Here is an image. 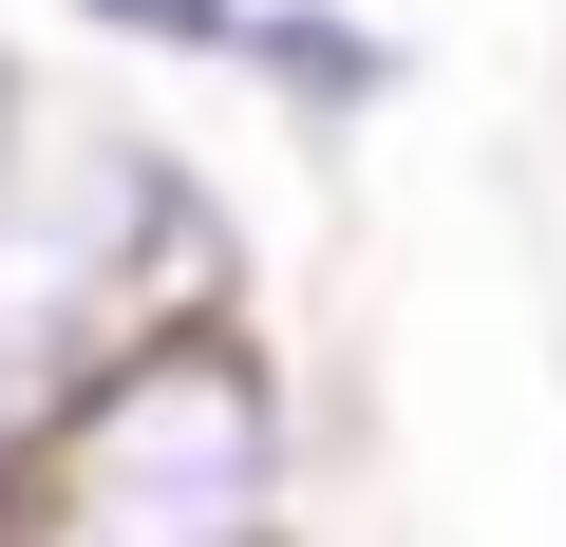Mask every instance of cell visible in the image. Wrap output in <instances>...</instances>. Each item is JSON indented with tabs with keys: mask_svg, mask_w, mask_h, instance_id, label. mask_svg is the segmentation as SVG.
Wrapping results in <instances>:
<instances>
[{
	"mask_svg": "<svg viewBox=\"0 0 566 547\" xmlns=\"http://www.w3.org/2000/svg\"><path fill=\"white\" fill-rule=\"evenodd\" d=\"M0 114H20V76H0Z\"/></svg>",
	"mask_w": 566,
	"mask_h": 547,
	"instance_id": "cell-4",
	"label": "cell"
},
{
	"mask_svg": "<svg viewBox=\"0 0 566 547\" xmlns=\"http://www.w3.org/2000/svg\"><path fill=\"white\" fill-rule=\"evenodd\" d=\"M227 76H264L283 114H378V95H397V39L359 20V0H245Z\"/></svg>",
	"mask_w": 566,
	"mask_h": 547,
	"instance_id": "cell-2",
	"label": "cell"
},
{
	"mask_svg": "<svg viewBox=\"0 0 566 547\" xmlns=\"http://www.w3.org/2000/svg\"><path fill=\"white\" fill-rule=\"evenodd\" d=\"M95 39H133V57H227L245 39V0H76Z\"/></svg>",
	"mask_w": 566,
	"mask_h": 547,
	"instance_id": "cell-3",
	"label": "cell"
},
{
	"mask_svg": "<svg viewBox=\"0 0 566 547\" xmlns=\"http://www.w3.org/2000/svg\"><path fill=\"white\" fill-rule=\"evenodd\" d=\"M0 547H283V378H264V340L208 322V303L133 322L0 453Z\"/></svg>",
	"mask_w": 566,
	"mask_h": 547,
	"instance_id": "cell-1",
	"label": "cell"
}]
</instances>
